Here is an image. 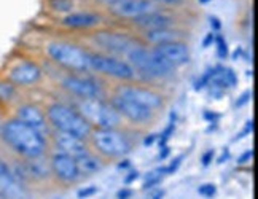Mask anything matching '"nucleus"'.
Instances as JSON below:
<instances>
[{
    "label": "nucleus",
    "mask_w": 258,
    "mask_h": 199,
    "mask_svg": "<svg viewBox=\"0 0 258 199\" xmlns=\"http://www.w3.org/2000/svg\"><path fill=\"white\" fill-rule=\"evenodd\" d=\"M133 194V191L131 190H126V188H124V190H121V191H118V197H129V196H131Z\"/></svg>",
    "instance_id": "nucleus-36"
},
{
    "label": "nucleus",
    "mask_w": 258,
    "mask_h": 199,
    "mask_svg": "<svg viewBox=\"0 0 258 199\" xmlns=\"http://www.w3.org/2000/svg\"><path fill=\"white\" fill-rule=\"evenodd\" d=\"M156 54H160L166 62L177 67L188 62L190 59V48L186 43L180 42V40H174V42H166V43H158L155 48H152Z\"/></svg>",
    "instance_id": "nucleus-10"
},
{
    "label": "nucleus",
    "mask_w": 258,
    "mask_h": 199,
    "mask_svg": "<svg viewBox=\"0 0 258 199\" xmlns=\"http://www.w3.org/2000/svg\"><path fill=\"white\" fill-rule=\"evenodd\" d=\"M118 94L131 99V101H136L137 104H142L148 108H152V110H158V108H161L164 104L163 97L158 93L147 88H141V86H129V85L120 86L118 88Z\"/></svg>",
    "instance_id": "nucleus-12"
},
{
    "label": "nucleus",
    "mask_w": 258,
    "mask_h": 199,
    "mask_svg": "<svg viewBox=\"0 0 258 199\" xmlns=\"http://www.w3.org/2000/svg\"><path fill=\"white\" fill-rule=\"evenodd\" d=\"M161 196H164V191H163V190H158V191L152 193V197H155V199H158V197H161Z\"/></svg>",
    "instance_id": "nucleus-40"
},
{
    "label": "nucleus",
    "mask_w": 258,
    "mask_h": 199,
    "mask_svg": "<svg viewBox=\"0 0 258 199\" xmlns=\"http://www.w3.org/2000/svg\"><path fill=\"white\" fill-rule=\"evenodd\" d=\"M110 13L118 18H137L141 15L155 12L152 0H116L115 4L108 5Z\"/></svg>",
    "instance_id": "nucleus-11"
},
{
    "label": "nucleus",
    "mask_w": 258,
    "mask_h": 199,
    "mask_svg": "<svg viewBox=\"0 0 258 199\" xmlns=\"http://www.w3.org/2000/svg\"><path fill=\"white\" fill-rule=\"evenodd\" d=\"M164 174H166V167L164 169H156V171H152L150 174L147 175V180L144 183V190H147V188H152V186L160 183Z\"/></svg>",
    "instance_id": "nucleus-23"
},
{
    "label": "nucleus",
    "mask_w": 258,
    "mask_h": 199,
    "mask_svg": "<svg viewBox=\"0 0 258 199\" xmlns=\"http://www.w3.org/2000/svg\"><path fill=\"white\" fill-rule=\"evenodd\" d=\"M247 158H252V152H247L245 155H242L239 159H237V163H245V161H247Z\"/></svg>",
    "instance_id": "nucleus-38"
},
{
    "label": "nucleus",
    "mask_w": 258,
    "mask_h": 199,
    "mask_svg": "<svg viewBox=\"0 0 258 199\" xmlns=\"http://www.w3.org/2000/svg\"><path fill=\"white\" fill-rule=\"evenodd\" d=\"M204 116H206L207 119H211V121H212V119H214V121H215V119H218V115H217V113H211V112H206Z\"/></svg>",
    "instance_id": "nucleus-39"
},
{
    "label": "nucleus",
    "mask_w": 258,
    "mask_h": 199,
    "mask_svg": "<svg viewBox=\"0 0 258 199\" xmlns=\"http://www.w3.org/2000/svg\"><path fill=\"white\" fill-rule=\"evenodd\" d=\"M214 40H215V43H217V54H218V57H222V59L228 56V45L225 42V38L222 35H218Z\"/></svg>",
    "instance_id": "nucleus-26"
},
{
    "label": "nucleus",
    "mask_w": 258,
    "mask_h": 199,
    "mask_svg": "<svg viewBox=\"0 0 258 199\" xmlns=\"http://www.w3.org/2000/svg\"><path fill=\"white\" fill-rule=\"evenodd\" d=\"M89 69L118 80H131L136 74L129 62L104 54H89Z\"/></svg>",
    "instance_id": "nucleus-7"
},
{
    "label": "nucleus",
    "mask_w": 258,
    "mask_h": 199,
    "mask_svg": "<svg viewBox=\"0 0 258 199\" xmlns=\"http://www.w3.org/2000/svg\"><path fill=\"white\" fill-rule=\"evenodd\" d=\"M156 2H161V4H169V5H177V4H180L182 0H156Z\"/></svg>",
    "instance_id": "nucleus-37"
},
{
    "label": "nucleus",
    "mask_w": 258,
    "mask_h": 199,
    "mask_svg": "<svg viewBox=\"0 0 258 199\" xmlns=\"http://www.w3.org/2000/svg\"><path fill=\"white\" fill-rule=\"evenodd\" d=\"M77 164H78V169H80V174L82 175H91V174H96L99 172L101 169L104 167L102 161L99 159L97 156H94L93 153H89V150L80 156H77Z\"/></svg>",
    "instance_id": "nucleus-21"
},
{
    "label": "nucleus",
    "mask_w": 258,
    "mask_h": 199,
    "mask_svg": "<svg viewBox=\"0 0 258 199\" xmlns=\"http://www.w3.org/2000/svg\"><path fill=\"white\" fill-rule=\"evenodd\" d=\"M94 40L99 46H102L107 51H112L116 54H127V51L131 48L136 46L134 40L129 38L127 35L123 34H116V32H99L94 35Z\"/></svg>",
    "instance_id": "nucleus-14"
},
{
    "label": "nucleus",
    "mask_w": 258,
    "mask_h": 199,
    "mask_svg": "<svg viewBox=\"0 0 258 199\" xmlns=\"http://www.w3.org/2000/svg\"><path fill=\"white\" fill-rule=\"evenodd\" d=\"M96 2L104 4V5H112V4H115V2H116V0H96Z\"/></svg>",
    "instance_id": "nucleus-41"
},
{
    "label": "nucleus",
    "mask_w": 258,
    "mask_h": 199,
    "mask_svg": "<svg viewBox=\"0 0 258 199\" xmlns=\"http://www.w3.org/2000/svg\"><path fill=\"white\" fill-rule=\"evenodd\" d=\"M15 96V86L13 83L8 82H0V99L2 101H10Z\"/></svg>",
    "instance_id": "nucleus-24"
},
{
    "label": "nucleus",
    "mask_w": 258,
    "mask_h": 199,
    "mask_svg": "<svg viewBox=\"0 0 258 199\" xmlns=\"http://www.w3.org/2000/svg\"><path fill=\"white\" fill-rule=\"evenodd\" d=\"M145 38L148 42H152L155 45L158 43H166V42H174V40H180L182 34L178 31L169 27H160V29H152V31H147Z\"/></svg>",
    "instance_id": "nucleus-20"
},
{
    "label": "nucleus",
    "mask_w": 258,
    "mask_h": 199,
    "mask_svg": "<svg viewBox=\"0 0 258 199\" xmlns=\"http://www.w3.org/2000/svg\"><path fill=\"white\" fill-rule=\"evenodd\" d=\"M0 191L8 196H19L21 194V188L18 186L16 180L10 172L8 166L0 161Z\"/></svg>",
    "instance_id": "nucleus-19"
},
{
    "label": "nucleus",
    "mask_w": 258,
    "mask_h": 199,
    "mask_svg": "<svg viewBox=\"0 0 258 199\" xmlns=\"http://www.w3.org/2000/svg\"><path fill=\"white\" fill-rule=\"evenodd\" d=\"M228 156H230V152L226 150V152H225V153L222 155V158L218 159V163H223V161H226V159H228Z\"/></svg>",
    "instance_id": "nucleus-42"
},
{
    "label": "nucleus",
    "mask_w": 258,
    "mask_h": 199,
    "mask_svg": "<svg viewBox=\"0 0 258 199\" xmlns=\"http://www.w3.org/2000/svg\"><path fill=\"white\" fill-rule=\"evenodd\" d=\"M153 141H155V136H150V137H147V139H145V142H144V144H145V145H152Z\"/></svg>",
    "instance_id": "nucleus-43"
},
{
    "label": "nucleus",
    "mask_w": 258,
    "mask_h": 199,
    "mask_svg": "<svg viewBox=\"0 0 258 199\" xmlns=\"http://www.w3.org/2000/svg\"><path fill=\"white\" fill-rule=\"evenodd\" d=\"M48 56L59 65L77 72H85L89 69V54L85 49L71 43L54 42L48 46Z\"/></svg>",
    "instance_id": "nucleus-6"
},
{
    "label": "nucleus",
    "mask_w": 258,
    "mask_h": 199,
    "mask_svg": "<svg viewBox=\"0 0 258 199\" xmlns=\"http://www.w3.org/2000/svg\"><path fill=\"white\" fill-rule=\"evenodd\" d=\"M214 38H215V37H214V34L211 32L209 35H207V37L204 38V43H203V46H204V48H207V46H209V45L214 42Z\"/></svg>",
    "instance_id": "nucleus-34"
},
{
    "label": "nucleus",
    "mask_w": 258,
    "mask_h": 199,
    "mask_svg": "<svg viewBox=\"0 0 258 199\" xmlns=\"http://www.w3.org/2000/svg\"><path fill=\"white\" fill-rule=\"evenodd\" d=\"M62 86L69 93L80 97V99H93L101 96V89L93 82L91 78L80 75H67L62 80Z\"/></svg>",
    "instance_id": "nucleus-13"
},
{
    "label": "nucleus",
    "mask_w": 258,
    "mask_h": 199,
    "mask_svg": "<svg viewBox=\"0 0 258 199\" xmlns=\"http://www.w3.org/2000/svg\"><path fill=\"white\" fill-rule=\"evenodd\" d=\"M46 118L56 131L69 132L78 137H89L93 126L86 121V118L78 112V108H72L66 104H53L48 107Z\"/></svg>",
    "instance_id": "nucleus-2"
},
{
    "label": "nucleus",
    "mask_w": 258,
    "mask_h": 199,
    "mask_svg": "<svg viewBox=\"0 0 258 199\" xmlns=\"http://www.w3.org/2000/svg\"><path fill=\"white\" fill-rule=\"evenodd\" d=\"M49 167H51V172L56 175L57 180H61L64 183H74L77 180H80L82 177L77 159L59 150L49 159Z\"/></svg>",
    "instance_id": "nucleus-9"
},
{
    "label": "nucleus",
    "mask_w": 258,
    "mask_h": 199,
    "mask_svg": "<svg viewBox=\"0 0 258 199\" xmlns=\"http://www.w3.org/2000/svg\"><path fill=\"white\" fill-rule=\"evenodd\" d=\"M97 193V188L91 186V188H85V190H80L78 191V197H88V196H93Z\"/></svg>",
    "instance_id": "nucleus-30"
},
{
    "label": "nucleus",
    "mask_w": 258,
    "mask_h": 199,
    "mask_svg": "<svg viewBox=\"0 0 258 199\" xmlns=\"http://www.w3.org/2000/svg\"><path fill=\"white\" fill-rule=\"evenodd\" d=\"M215 71H217V67H214V69H207V72H206V74H203V77H201L200 80H198L196 85H195V89H196V91H200V89H203L204 86L209 85V82L212 80V77H214Z\"/></svg>",
    "instance_id": "nucleus-25"
},
{
    "label": "nucleus",
    "mask_w": 258,
    "mask_h": 199,
    "mask_svg": "<svg viewBox=\"0 0 258 199\" xmlns=\"http://www.w3.org/2000/svg\"><path fill=\"white\" fill-rule=\"evenodd\" d=\"M78 112H80L89 124L97 127H116L121 123V116L112 104L104 102L102 99H82L78 104Z\"/></svg>",
    "instance_id": "nucleus-5"
},
{
    "label": "nucleus",
    "mask_w": 258,
    "mask_h": 199,
    "mask_svg": "<svg viewBox=\"0 0 258 199\" xmlns=\"http://www.w3.org/2000/svg\"><path fill=\"white\" fill-rule=\"evenodd\" d=\"M252 127H253V119H249V121H247V124H245V127L242 129V132L237 134L234 137V141H239V139H242V137H245L249 132H252Z\"/></svg>",
    "instance_id": "nucleus-29"
},
{
    "label": "nucleus",
    "mask_w": 258,
    "mask_h": 199,
    "mask_svg": "<svg viewBox=\"0 0 258 199\" xmlns=\"http://www.w3.org/2000/svg\"><path fill=\"white\" fill-rule=\"evenodd\" d=\"M18 119H21L23 123L35 127L37 131H40L43 134V131L46 129V118L43 115V112L35 105H23L19 107L18 110Z\"/></svg>",
    "instance_id": "nucleus-17"
},
{
    "label": "nucleus",
    "mask_w": 258,
    "mask_h": 199,
    "mask_svg": "<svg viewBox=\"0 0 258 199\" xmlns=\"http://www.w3.org/2000/svg\"><path fill=\"white\" fill-rule=\"evenodd\" d=\"M54 144H56L59 152H64V153L71 155L74 158H77V156H80V155L88 152L85 139L78 137V136H74V134H69V132L56 131V134H54Z\"/></svg>",
    "instance_id": "nucleus-15"
},
{
    "label": "nucleus",
    "mask_w": 258,
    "mask_h": 199,
    "mask_svg": "<svg viewBox=\"0 0 258 199\" xmlns=\"http://www.w3.org/2000/svg\"><path fill=\"white\" fill-rule=\"evenodd\" d=\"M200 2H201V4H207V2H209V0H200Z\"/></svg>",
    "instance_id": "nucleus-44"
},
{
    "label": "nucleus",
    "mask_w": 258,
    "mask_h": 199,
    "mask_svg": "<svg viewBox=\"0 0 258 199\" xmlns=\"http://www.w3.org/2000/svg\"><path fill=\"white\" fill-rule=\"evenodd\" d=\"M134 24L145 29V31H152V29H160V27H169L172 24V19L166 15L150 12L134 18Z\"/></svg>",
    "instance_id": "nucleus-18"
},
{
    "label": "nucleus",
    "mask_w": 258,
    "mask_h": 199,
    "mask_svg": "<svg viewBox=\"0 0 258 199\" xmlns=\"http://www.w3.org/2000/svg\"><path fill=\"white\" fill-rule=\"evenodd\" d=\"M212 158H214V150H209V152H206L204 156H203V164L207 166L211 161H212Z\"/></svg>",
    "instance_id": "nucleus-31"
},
{
    "label": "nucleus",
    "mask_w": 258,
    "mask_h": 199,
    "mask_svg": "<svg viewBox=\"0 0 258 199\" xmlns=\"http://www.w3.org/2000/svg\"><path fill=\"white\" fill-rule=\"evenodd\" d=\"M51 7L59 12H67L72 8V0H51Z\"/></svg>",
    "instance_id": "nucleus-27"
},
{
    "label": "nucleus",
    "mask_w": 258,
    "mask_h": 199,
    "mask_svg": "<svg viewBox=\"0 0 258 199\" xmlns=\"http://www.w3.org/2000/svg\"><path fill=\"white\" fill-rule=\"evenodd\" d=\"M250 96H252V94H250L249 91H247V93H244V94H242V97H241V101H237V102H236V107H241L242 104H245V102H247V101H249V99H250Z\"/></svg>",
    "instance_id": "nucleus-32"
},
{
    "label": "nucleus",
    "mask_w": 258,
    "mask_h": 199,
    "mask_svg": "<svg viewBox=\"0 0 258 199\" xmlns=\"http://www.w3.org/2000/svg\"><path fill=\"white\" fill-rule=\"evenodd\" d=\"M101 23V16L94 13H74L62 19V24L69 27H91Z\"/></svg>",
    "instance_id": "nucleus-22"
},
{
    "label": "nucleus",
    "mask_w": 258,
    "mask_h": 199,
    "mask_svg": "<svg viewBox=\"0 0 258 199\" xmlns=\"http://www.w3.org/2000/svg\"><path fill=\"white\" fill-rule=\"evenodd\" d=\"M110 104L120 113V116L129 119L134 124H148L153 119L155 110L142 104H137L136 101H131V99H127L121 94H113L110 99Z\"/></svg>",
    "instance_id": "nucleus-8"
},
{
    "label": "nucleus",
    "mask_w": 258,
    "mask_h": 199,
    "mask_svg": "<svg viewBox=\"0 0 258 199\" xmlns=\"http://www.w3.org/2000/svg\"><path fill=\"white\" fill-rule=\"evenodd\" d=\"M215 191H217V188L212 183H204L203 186L198 188V193H200L201 196H204V197H212L215 194Z\"/></svg>",
    "instance_id": "nucleus-28"
},
{
    "label": "nucleus",
    "mask_w": 258,
    "mask_h": 199,
    "mask_svg": "<svg viewBox=\"0 0 258 199\" xmlns=\"http://www.w3.org/2000/svg\"><path fill=\"white\" fill-rule=\"evenodd\" d=\"M40 77H42L40 67L32 62L19 64L10 74V80L16 85H34L40 80Z\"/></svg>",
    "instance_id": "nucleus-16"
},
{
    "label": "nucleus",
    "mask_w": 258,
    "mask_h": 199,
    "mask_svg": "<svg viewBox=\"0 0 258 199\" xmlns=\"http://www.w3.org/2000/svg\"><path fill=\"white\" fill-rule=\"evenodd\" d=\"M89 137L94 150L105 158H123L131 152L129 139L115 131V127H99L96 131H91Z\"/></svg>",
    "instance_id": "nucleus-4"
},
{
    "label": "nucleus",
    "mask_w": 258,
    "mask_h": 199,
    "mask_svg": "<svg viewBox=\"0 0 258 199\" xmlns=\"http://www.w3.org/2000/svg\"><path fill=\"white\" fill-rule=\"evenodd\" d=\"M2 136L5 142L29 159L40 158L45 153V137L35 127L23 123L21 119H10L4 124Z\"/></svg>",
    "instance_id": "nucleus-1"
},
{
    "label": "nucleus",
    "mask_w": 258,
    "mask_h": 199,
    "mask_svg": "<svg viewBox=\"0 0 258 199\" xmlns=\"http://www.w3.org/2000/svg\"><path fill=\"white\" fill-rule=\"evenodd\" d=\"M126 57L127 62L134 69V72L142 74L147 78H164L174 72V65L166 62L153 49H145L136 45L129 49Z\"/></svg>",
    "instance_id": "nucleus-3"
},
{
    "label": "nucleus",
    "mask_w": 258,
    "mask_h": 199,
    "mask_svg": "<svg viewBox=\"0 0 258 199\" xmlns=\"http://www.w3.org/2000/svg\"><path fill=\"white\" fill-rule=\"evenodd\" d=\"M137 177H139V172H137V171H131V174H129V175L124 178V182H126V183H131L133 180H136Z\"/></svg>",
    "instance_id": "nucleus-33"
},
{
    "label": "nucleus",
    "mask_w": 258,
    "mask_h": 199,
    "mask_svg": "<svg viewBox=\"0 0 258 199\" xmlns=\"http://www.w3.org/2000/svg\"><path fill=\"white\" fill-rule=\"evenodd\" d=\"M211 26H212L214 31H220V23H218L217 18H211Z\"/></svg>",
    "instance_id": "nucleus-35"
}]
</instances>
